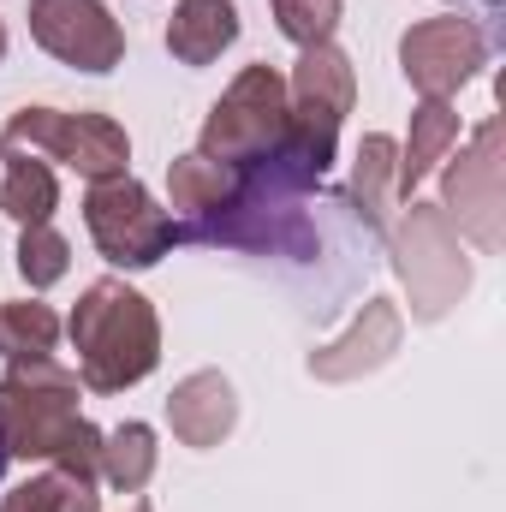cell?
<instances>
[{
	"label": "cell",
	"mask_w": 506,
	"mask_h": 512,
	"mask_svg": "<svg viewBox=\"0 0 506 512\" xmlns=\"http://www.w3.org/2000/svg\"><path fill=\"white\" fill-rule=\"evenodd\" d=\"M54 340H60V316L36 298H18V304H0V352L18 364V358H54Z\"/></svg>",
	"instance_id": "ac0fdd59"
},
{
	"label": "cell",
	"mask_w": 506,
	"mask_h": 512,
	"mask_svg": "<svg viewBox=\"0 0 506 512\" xmlns=\"http://www.w3.org/2000/svg\"><path fill=\"white\" fill-rule=\"evenodd\" d=\"M84 227H90L96 251L108 256L114 268H155L161 256L179 245V221H173L167 209H155V197H149L131 173L90 185V197H84Z\"/></svg>",
	"instance_id": "52a82bcc"
},
{
	"label": "cell",
	"mask_w": 506,
	"mask_h": 512,
	"mask_svg": "<svg viewBox=\"0 0 506 512\" xmlns=\"http://www.w3.org/2000/svg\"><path fill=\"white\" fill-rule=\"evenodd\" d=\"M340 12H346V0H274V24H280V36L298 42V48L334 42Z\"/></svg>",
	"instance_id": "ffe728a7"
},
{
	"label": "cell",
	"mask_w": 506,
	"mask_h": 512,
	"mask_svg": "<svg viewBox=\"0 0 506 512\" xmlns=\"http://www.w3.org/2000/svg\"><path fill=\"white\" fill-rule=\"evenodd\" d=\"M0 60H6V24H0Z\"/></svg>",
	"instance_id": "7402d4cb"
},
{
	"label": "cell",
	"mask_w": 506,
	"mask_h": 512,
	"mask_svg": "<svg viewBox=\"0 0 506 512\" xmlns=\"http://www.w3.org/2000/svg\"><path fill=\"white\" fill-rule=\"evenodd\" d=\"M393 268L411 292V316L417 322H441L465 286H471V262H465V245L453 233V221L441 215V203H411L405 227L393 233Z\"/></svg>",
	"instance_id": "5b68a950"
},
{
	"label": "cell",
	"mask_w": 506,
	"mask_h": 512,
	"mask_svg": "<svg viewBox=\"0 0 506 512\" xmlns=\"http://www.w3.org/2000/svg\"><path fill=\"white\" fill-rule=\"evenodd\" d=\"M0 161H6L0 215H12L18 227H42V221L60 209V185H54L48 161H36L30 149H12V143H0Z\"/></svg>",
	"instance_id": "9a60e30c"
},
{
	"label": "cell",
	"mask_w": 506,
	"mask_h": 512,
	"mask_svg": "<svg viewBox=\"0 0 506 512\" xmlns=\"http://www.w3.org/2000/svg\"><path fill=\"white\" fill-rule=\"evenodd\" d=\"M393 197H399V143L387 131H370L358 143V161H352V203L376 233H387Z\"/></svg>",
	"instance_id": "5bb4252c"
},
{
	"label": "cell",
	"mask_w": 506,
	"mask_h": 512,
	"mask_svg": "<svg viewBox=\"0 0 506 512\" xmlns=\"http://www.w3.org/2000/svg\"><path fill=\"white\" fill-rule=\"evenodd\" d=\"M0 447L6 459H48L78 483L102 477V429L78 417V376L54 358H18L0 376Z\"/></svg>",
	"instance_id": "6da1fadb"
},
{
	"label": "cell",
	"mask_w": 506,
	"mask_h": 512,
	"mask_svg": "<svg viewBox=\"0 0 506 512\" xmlns=\"http://www.w3.org/2000/svg\"><path fill=\"white\" fill-rule=\"evenodd\" d=\"M66 334L78 352V382L90 393H126L161 364V316L126 280L84 286Z\"/></svg>",
	"instance_id": "7a4b0ae2"
},
{
	"label": "cell",
	"mask_w": 506,
	"mask_h": 512,
	"mask_svg": "<svg viewBox=\"0 0 506 512\" xmlns=\"http://www.w3.org/2000/svg\"><path fill=\"white\" fill-rule=\"evenodd\" d=\"M0 477H6V447H0Z\"/></svg>",
	"instance_id": "603a6c76"
},
{
	"label": "cell",
	"mask_w": 506,
	"mask_h": 512,
	"mask_svg": "<svg viewBox=\"0 0 506 512\" xmlns=\"http://www.w3.org/2000/svg\"><path fill=\"white\" fill-rule=\"evenodd\" d=\"M399 334H405V322H399L393 298H370L364 316L352 322V334H340L334 346L310 352V376L316 382H358V376L381 370L399 352Z\"/></svg>",
	"instance_id": "8fae6325"
},
{
	"label": "cell",
	"mask_w": 506,
	"mask_h": 512,
	"mask_svg": "<svg viewBox=\"0 0 506 512\" xmlns=\"http://www.w3.org/2000/svg\"><path fill=\"white\" fill-rule=\"evenodd\" d=\"M453 143H459V108H453V102H423V108L411 114L405 149H399V191H417V185L447 161Z\"/></svg>",
	"instance_id": "2e32d148"
},
{
	"label": "cell",
	"mask_w": 506,
	"mask_h": 512,
	"mask_svg": "<svg viewBox=\"0 0 506 512\" xmlns=\"http://www.w3.org/2000/svg\"><path fill=\"white\" fill-rule=\"evenodd\" d=\"M483 60H489V42H483V30H477L471 18H459V12L423 18V24H411V30L399 36V66H405V78H411V90H417L423 102L459 96V90L483 72Z\"/></svg>",
	"instance_id": "9c48e42d"
},
{
	"label": "cell",
	"mask_w": 506,
	"mask_h": 512,
	"mask_svg": "<svg viewBox=\"0 0 506 512\" xmlns=\"http://www.w3.org/2000/svg\"><path fill=\"white\" fill-rule=\"evenodd\" d=\"M280 137H286V78L274 66H245L227 84V96L209 108L197 155L221 167H262L274 161Z\"/></svg>",
	"instance_id": "277c9868"
},
{
	"label": "cell",
	"mask_w": 506,
	"mask_h": 512,
	"mask_svg": "<svg viewBox=\"0 0 506 512\" xmlns=\"http://www.w3.org/2000/svg\"><path fill=\"white\" fill-rule=\"evenodd\" d=\"M126 512H149V507H143V501H137V507H126Z\"/></svg>",
	"instance_id": "cb8c5ba5"
},
{
	"label": "cell",
	"mask_w": 506,
	"mask_h": 512,
	"mask_svg": "<svg viewBox=\"0 0 506 512\" xmlns=\"http://www.w3.org/2000/svg\"><path fill=\"white\" fill-rule=\"evenodd\" d=\"M0 143L12 149H30V155H54L66 161L78 179L102 185V179H120L131 161V137L120 120L108 114H60V108H18Z\"/></svg>",
	"instance_id": "8992f818"
},
{
	"label": "cell",
	"mask_w": 506,
	"mask_h": 512,
	"mask_svg": "<svg viewBox=\"0 0 506 512\" xmlns=\"http://www.w3.org/2000/svg\"><path fill=\"white\" fill-rule=\"evenodd\" d=\"M66 268H72V245L42 221V227H24V239H18V274L42 292V286H54V280H66Z\"/></svg>",
	"instance_id": "44dd1931"
},
{
	"label": "cell",
	"mask_w": 506,
	"mask_h": 512,
	"mask_svg": "<svg viewBox=\"0 0 506 512\" xmlns=\"http://www.w3.org/2000/svg\"><path fill=\"white\" fill-rule=\"evenodd\" d=\"M501 120H483L471 131V149L447 167L441 179V215L453 233H465L483 251L506 245V179H501Z\"/></svg>",
	"instance_id": "ba28073f"
},
{
	"label": "cell",
	"mask_w": 506,
	"mask_h": 512,
	"mask_svg": "<svg viewBox=\"0 0 506 512\" xmlns=\"http://www.w3.org/2000/svg\"><path fill=\"white\" fill-rule=\"evenodd\" d=\"M358 102V72L334 42H316L298 54L292 84H286V137L274 149V167L286 179H298L304 191L328 173L334 143H340V120Z\"/></svg>",
	"instance_id": "3957f363"
},
{
	"label": "cell",
	"mask_w": 506,
	"mask_h": 512,
	"mask_svg": "<svg viewBox=\"0 0 506 512\" xmlns=\"http://www.w3.org/2000/svg\"><path fill=\"white\" fill-rule=\"evenodd\" d=\"M239 42V6L233 0H179L167 18V48L185 66H209Z\"/></svg>",
	"instance_id": "4fadbf2b"
},
{
	"label": "cell",
	"mask_w": 506,
	"mask_h": 512,
	"mask_svg": "<svg viewBox=\"0 0 506 512\" xmlns=\"http://www.w3.org/2000/svg\"><path fill=\"white\" fill-rule=\"evenodd\" d=\"M155 477V429L149 423H120L114 435H102V483L137 495Z\"/></svg>",
	"instance_id": "e0dca14e"
},
{
	"label": "cell",
	"mask_w": 506,
	"mask_h": 512,
	"mask_svg": "<svg viewBox=\"0 0 506 512\" xmlns=\"http://www.w3.org/2000/svg\"><path fill=\"white\" fill-rule=\"evenodd\" d=\"M0 512H102V501H96V483H78L66 471H42V477L18 483L0 501Z\"/></svg>",
	"instance_id": "d6986e66"
},
{
	"label": "cell",
	"mask_w": 506,
	"mask_h": 512,
	"mask_svg": "<svg viewBox=\"0 0 506 512\" xmlns=\"http://www.w3.org/2000/svg\"><path fill=\"white\" fill-rule=\"evenodd\" d=\"M167 423L185 447H221L239 423V393L221 370H197L167 393Z\"/></svg>",
	"instance_id": "7c38bea8"
},
{
	"label": "cell",
	"mask_w": 506,
	"mask_h": 512,
	"mask_svg": "<svg viewBox=\"0 0 506 512\" xmlns=\"http://www.w3.org/2000/svg\"><path fill=\"white\" fill-rule=\"evenodd\" d=\"M30 36L78 72H114L126 60V30L102 0H30Z\"/></svg>",
	"instance_id": "30bf717a"
}]
</instances>
